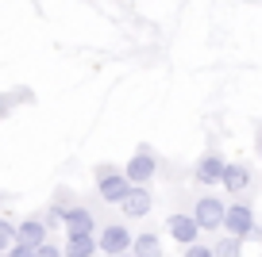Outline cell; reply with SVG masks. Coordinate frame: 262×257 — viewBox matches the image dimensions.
Segmentation results:
<instances>
[{
	"label": "cell",
	"mask_w": 262,
	"mask_h": 257,
	"mask_svg": "<svg viewBox=\"0 0 262 257\" xmlns=\"http://www.w3.org/2000/svg\"><path fill=\"white\" fill-rule=\"evenodd\" d=\"M185 257H216V249H212V246H201V242H196V246H185Z\"/></svg>",
	"instance_id": "obj_15"
},
{
	"label": "cell",
	"mask_w": 262,
	"mask_h": 257,
	"mask_svg": "<svg viewBox=\"0 0 262 257\" xmlns=\"http://www.w3.org/2000/svg\"><path fill=\"white\" fill-rule=\"evenodd\" d=\"M224 230L235 234V238H243V242H247V238H254V234H258V230H254V211L247 208L243 200L228 203V219H224Z\"/></svg>",
	"instance_id": "obj_3"
},
{
	"label": "cell",
	"mask_w": 262,
	"mask_h": 257,
	"mask_svg": "<svg viewBox=\"0 0 262 257\" xmlns=\"http://www.w3.org/2000/svg\"><path fill=\"white\" fill-rule=\"evenodd\" d=\"M216 257H243V238H235V234H224V238H216Z\"/></svg>",
	"instance_id": "obj_14"
},
{
	"label": "cell",
	"mask_w": 262,
	"mask_h": 257,
	"mask_svg": "<svg viewBox=\"0 0 262 257\" xmlns=\"http://www.w3.org/2000/svg\"><path fill=\"white\" fill-rule=\"evenodd\" d=\"M4 257H39V249H35V246H12Z\"/></svg>",
	"instance_id": "obj_16"
},
{
	"label": "cell",
	"mask_w": 262,
	"mask_h": 257,
	"mask_svg": "<svg viewBox=\"0 0 262 257\" xmlns=\"http://www.w3.org/2000/svg\"><path fill=\"white\" fill-rule=\"evenodd\" d=\"M66 257H93L100 249V234H66Z\"/></svg>",
	"instance_id": "obj_9"
},
{
	"label": "cell",
	"mask_w": 262,
	"mask_h": 257,
	"mask_svg": "<svg viewBox=\"0 0 262 257\" xmlns=\"http://www.w3.org/2000/svg\"><path fill=\"white\" fill-rule=\"evenodd\" d=\"M135 257H162V242H158V234H135V249H131Z\"/></svg>",
	"instance_id": "obj_13"
},
{
	"label": "cell",
	"mask_w": 262,
	"mask_h": 257,
	"mask_svg": "<svg viewBox=\"0 0 262 257\" xmlns=\"http://www.w3.org/2000/svg\"><path fill=\"white\" fill-rule=\"evenodd\" d=\"M224 173H228V161H224L220 153H205V158L196 161V173H193V177L201 181V185L212 188V185H224Z\"/></svg>",
	"instance_id": "obj_8"
},
{
	"label": "cell",
	"mask_w": 262,
	"mask_h": 257,
	"mask_svg": "<svg viewBox=\"0 0 262 257\" xmlns=\"http://www.w3.org/2000/svg\"><path fill=\"white\" fill-rule=\"evenodd\" d=\"M196 223H201V230H224V219H228V203L216 200V196H201L196 200Z\"/></svg>",
	"instance_id": "obj_5"
},
{
	"label": "cell",
	"mask_w": 262,
	"mask_h": 257,
	"mask_svg": "<svg viewBox=\"0 0 262 257\" xmlns=\"http://www.w3.org/2000/svg\"><path fill=\"white\" fill-rule=\"evenodd\" d=\"M155 169H158V158H155V150L139 146V150L131 153V161L123 165V173H127V181H131L135 188H147L150 181H155Z\"/></svg>",
	"instance_id": "obj_2"
},
{
	"label": "cell",
	"mask_w": 262,
	"mask_h": 257,
	"mask_svg": "<svg viewBox=\"0 0 262 257\" xmlns=\"http://www.w3.org/2000/svg\"><path fill=\"white\" fill-rule=\"evenodd\" d=\"M97 188H100V200H108V203H123L127 200V192L135 185L127 181V173H120V169H112V165H97Z\"/></svg>",
	"instance_id": "obj_1"
},
{
	"label": "cell",
	"mask_w": 262,
	"mask_h": 257,
	"mask_svg": "<svg viewBox=\"0 0 262 257\" xmlns=\"http://www.w3.org/2000/svg\"><path fill=\"white\" fill-rule=\"evenodd\" d=\"M54 211H58V219L66 223V234H93V230H97L89 208H54Z\"/></svg>",
	"instance_id": "obj_7"
},
{
	"label": "cell",
	"mask_w": 262,
	"mask_h": 257,
	"mask_svg": "<svg viewBox=\"0 0 262 257\" xmlns=\"http://www.w3.org/2000/svg\"><path fill=\"white\" fill-rule=\"evenodd\" d=\"M258 153H262V150H258Z\"/></svg>",
	"instance_id": "obj_19"
},
{
	"label": "cell",
	"mask_w": 262,
	"mask_h": 257,
	"mask_svg": "<svg viewBox=\"0 0 262 257\" xmlns=\"http://www.w3.org/2000/svg\"><path fill=\"white\" fill-rule=\"evenodd\" d=\"M131 249H135V234H131L123 223H112V226L100 230V253L120 257V253H131Z\"/></svg>",
	"instance_id": "obj_4"
},
{
	"label": "cell",
	"mask_w": 262,
	"mask_h": 257,
	"mask_svg": "<svg viewBox=\"0 0 262 257\" xmlns=\"http://www.w3.org/2000/svg\"><path fill=\"white\" fill-rule=\"evenodd\" d=\"M39 257H66V249H58V246L47 242V246H39Z\"/></svg>",
	"instance_id": "obj_17"
},
{
	"label": "cell",
	"mask_w": 262,
	"mask_h": 257,
	"mask_svg": "<svg viewBox=\"0 0 262 257\" xmlns=\"http://www.w3.org/2000/svg\"><path fill=\"white\" fill-rule=\"evenodd\" d=\"M120 257H135V253H120Z\"/></svg>",
	"instance_id": "obj_18"
},
{
	"label": "cell",
	"mask_w": 262,
	"mask_h": 257,
	"mask_svg": "<svg viewBox=\"0 0 262 257\" xmlns=\"http://www.w3.org/2000/svg\"><path fill=\"white\" fill-rule=\"evenodd\" d=\"M224 188H228L231 196L247 192V188H251V173H247V165H239V161H228V173H224Z\"/></svg>",
	"instance_id": "obj_11"
},
{
	"label": "cell",
	"mask_w": 262,
	"mask_h": 257,
	"mask_svg": "<svg viewBox=\"0 0 262 257\" xmlns=\"http://www.w3.org/2000/svg\"><path fill=\"white\" fill-rule=\"evenodd\" d=\"M166 230H170L173 242H181V246H196V234H201V223H196V215H170L166 219Z\"/></svg>",
	"instance_id": "obj_6"
},
{
	"label": "cell",
	"mask_w": 262,
	"mask_h": 257,
	"mask_svg": "<svg viewBox=\"0 0 262 257\" xmlns=\"http://www.w3.org/2000/svg\"><path fill=\"white\" fill-rule=\"evenodd\" d=\"M19 246H47V226L39 223V219H24L19 223Z\"/></svg>",
	"instance_id": "obj_12"
},
{
	"label": "cell",
	"mask_w": 262,
	"mask_h": 257,
	"mask_svg": "<svg viewBox=\"0 0 262 257\" xmlns=\"http://www.w3.org/2000/svg\"><path fill=\"white\" fill-rule=\"evenodd\" d=\"M120 208H123V215H127V219H143L150 208H155V200H150V192H147V188H131V192H127V200H123Z\"/></svg>",
	"instance_id": "obj_10"
}]
</instances>
